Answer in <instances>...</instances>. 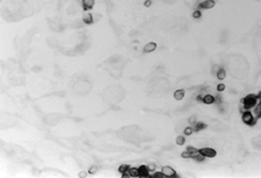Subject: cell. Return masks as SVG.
I'll return each instance as SVG.
<instances>
[{"label": "cell", "instance_id": "29", "mask_svg": "<svg viewBox=\"0 0 261 178\" xmlns=\"http://www.w3.org/2000/svg\"><path fill=\"white\" fill-rule=\"evenodd\" d=\"M257 99H258V102H261V91L257 94Z\"/></svg>", "mask_w": 261, "mask_h": 178}, {"label": "cell", "instance_id": "30", "mask_svg": "<svg viewBox=\"0 0 261 178\" xmlns=\"http://www.w3.org/2000/svg\"><path fill=\"white\" fill-rule=\"evenodd\" d=\"M215 102H217V104L220 102V96H217L216 98H215Z\"/></svg>", "mask_w": 261, "mask_h": 178}, {"label": "cell", "instance_id": "20", "mask_svg": "<svg viewBox=\"0 0 261 178\" xmlns=\"http://www.w3.org/2000/svg\"><path fill=\"white\" fill-rule=\"evenodd\" d=\"M193 18H194V19H200V18H201V12H200V11L196 9L195 12L193 13Z\"/></svg>", "mask_w": 261, "mask_h": 178}, {"label": "cell", "instance_id": "26", "mask_svg": "<svg viewBox=\"0 0 261 178\" xmlns=\"http://www.w3.org/2000/svg\"><path fill=\"white\" fill-rule=\"evenodd\" d=\"M153 177H165V176H164L163 172H156V174H153Z\"/></svg>", "mask_w": 261, "mask_h": 178}, {"label": "cell", "instance_id": "16", "mask_svg": "<svg viewBox=\"0 0 261 178\" xmlns=\"http://www.w3.org/2000/svg\"><path fill=\"white\" fill-rule=\"evenodd\" d=\"M129 169H130V165H128V164H122V165H120V168H118V171H120L121 174H123V172L128 171Z\"/></svg>", "mask_w": 261, "mask_h": 178}, {"label": "cell", "instance_id": "31", "mask_svg": "<svg viewBox=\"0 0 261 178\" xmlns=\"http://www.w3.org/2000/svg\"><path fill=\"white\" fill-rule=\"evenodd\" d=\"M260 118H261V117H260Z\"/></svg>", "mask_w": 261, "mask_h": 178}, {"label": "cell", "instance_id": "14", "mask_svg": "<svg viewBox=\"0 0 261 178\" xmlns=\"http://www.w3.org/2000/svg\"><path fill=\"white\" fill-rule=\"evenodd\" d=\"M225 77H226V71L223 68H220L218 71H217V78H218L219 80H223Z\"/></svg>", "mask_w": 261, "mask_h": 178}, {"label": "cell", "instance_id": "1", "mask_svg": "<svg viewBox=\"0 0 261 178\" xmlns=\"http://www.w3.org/2000/svg\"><path fill=\"white\" fill-rule=\"evenodd\" d=\"M240 102H241L240 111H246V109H251L252 107H255V105L258 104V99H257V96L248 94L247 97L241 99Z\"/></svg>", "mask_w": 261, "mask_h": 178}, {"label": "cell", "instance_id": "17", "mask_svg": "<svg viewBox=\"0 0 261 178\" xmlns=\"http://www.w3.org/2000/svg\"><path fill=\"white\" fill-rule=\"evenodd\" d=\"M176 144L177 145H184L185 144V137L184 136H177L176 137Z\"/></svg>", "mask_w": 261, "mask_h": 178}, {"label": "cell", "instance_id": "15", "mask_svg": "<svg viewBox=\"0 0 261 178\" xmlns=\"http://www.w3.org/2000/svg\"><path fill=\"white\" fill-rule=\"evenodd\" d=\"M128 171H129V174H130V177H139L138 168H130Z\"/></svg>", "mask_w": 261, "mask_h": 178}, {"label": "cell", "instance_id": "2", "mask_svg": "<svg viewBox=\"0 0 261 178\" xmlns=\"http://www.w3.org/2000/svg\"><path fill=\"white\" fill-rule=\"evenodd\" d=\"M241 120H243L244 123H246V125H248V126H254L255 123H257V119H255L254 114H253L249 109H246L243 112Z\"/></svg>", "mask_w": 261, "mask_h": 178}, {"label": "cell", "instance_id": "23", "mask_svg": "<svg viewBox=\"0 0 261 178\" xmlns=\"http://www.w3.org/2000/svg\"><path fill=\"white\" fill-rule=\"evenodd\" d=\"M181 156H182L184 158H190V154H189V151H187V150L182 153V154H181Z\"/></svg>", "mask_w": 261, "mask_h": 178}, {"label": "cell", "instance_id": "19", "mask_svg": "<svg viewBox=\"0 0 261 178\" xmlns=\"http://www.w3.org/2000/svg\"><path fill=\"white\" fill-rule=\"evenodd\" d=\"M193 132H194V129L192 128V127H187V128H185V130H184V133H185V135H192L193 134Z\"/></svg>", "mask_w": 261, "mask_h": 178}, {"label": "cell", "instance_id": "8", "mask_svg": "<svg viewBox=\"0 0 261 178\" xmlns=\"http://www.w3.org/2000/svg\"><path fill=\"white\" fill-rule=\"evenodd\" d=\"M203 104H207V105H211L215 102V97L211 96V94H206L203 97V100H202Z\"/></svg>", "mask_w": 261, "mask_h": 178}, {"label": "cell", "instance_id": "4", "mask_svg": "<svg viewBox=\"0 0 261 178\" xmlns=\"http://www.w3.org/2000/svg\"><path fill=\"white\" fill-rule=\"evenodd\" d=\"M200 153L206 156V157H209V158L215 157V156L217 155L216 150L212 149V148H202V149H200Z\"/></svg>", "mask_w": 261, "mask_h": 178}, {"label": "cell", "instance_id": "25", "mask_svg": "<svg viewBox=\"0 0 261 178\" xmlns=\"http://www.w3.org/2000/svg\"><path fill=\"white\" fill-rule=\"evenodd\" d=\"M147 168H149L150 171H154V170H156V165H154V164H149V165H147Z\"/></svg>", "mask_w": 261, "mask_h": 178}, {"label": "cell", "instance_id": "18", "mask_svg": "<svg viewBox=\"0 0 261 178\" xmlns=\"http://www.w3.org/2000/svg\"><path fill=\"white\" fill-rule=\"evenodd\" d=\"M188 122H189L190 125H195V123L197 122V117H196V115H192V117L189 118V120H188Z\"/></svg>", "mask_w": 261, "mask_h": 178}, {"label": "cell", "instance_id": "10", "mask_svg": "<svg viewBox=\"0 0 261 178\" xmlns=\"http://www.w3.org/2000/svg\"><path fill=\"white\" fill-rule=\"evenodd\" d=\"M253 114H254V117H255L257 120H258V119H260V117H261V102H258V104L255 105Z\"/></svg>", "mask_w": 261, "mask_h": 178}, {"label": "cell", "instance_id": "28", "mask_svg": "<svg viewBox=\"0 0 261 178\" xmlns=\"http://www.w3.org/2000/svg\"><path fill=\"white\" fill-rule=\"evenodd\" d=\"M86 176H87V172L86 171H81L79 174V177H86Z\"/></svg>", "mask_w": 261, "mask_h": 178}, {"label": "cell", "instance_id": "11", "mask_svg": "<svg viewBox=\"0 0 261 178\" xmlns=\"http://www.w3.org/2000/svg\"><path fill=\"white\" fill-rule=\"evenodd\" d=\"M82 20H84V22L86 23V25H91V23H93V17L91 13H86V14H84V17H82Z\"/></svg>", "mask_w": 261, "mask_h": 178}, {"label": "cell", "instance_id": "7", "mask_svg": "<svg viewBox=\"0 0 261 178\" xmlns=\"http://www.w3.org/2000/svg\"><path fill=\"white\" fill-rule=\"evenodd\" d=\"M95 1L94 0H82V8L84 11H90L93 8Z\"/></svg>", "mask_w": 261, "mask_h": 178}, {"label": "cell", "instance_id": "6", "mask_svg": "<svg viewBox=\"0 0 261 178\" xmlns=\"http://www.w3.org/2000/svg\"><path fill=\"white\" fill-rule=\"evenodd\" d=\"M139 170V177H149L150 176V170L147 165H141L138 168Z\"/></svg>", "mask_w": 261, "mask_h": 178}, {"label": "cell", "instance_id": "22", "mask_svg": "<svg viewBox=\"0 0 261 178\" xmlns=\"http://www.w3.org/2000/svg\"><path fill=\"white\" fill-rule=\"evenodd\" d=\"M225 90V85L224 84H218L217 85V91L218 92H222V91H224Z\"/></svg>", "mask_w": 261, "mask_h": 178}, {"label": "cell", "instance_id": "21", "mask_svg": "<svg viewBox=\"0 0 261 178\" xmlns=\"http://www.w3.org/2000/svg\"><path fill=\"white\" fill-rule=\"evenodd\" d=\"M186 150H187V151H189V154H192L194 151H197V149H196V148H194V147H192V145H188Z\"/></svg>", "mask_w": 261, "mask_h": 178}, {"label": "cell", "instance_id": "5", "mask_svg": "<svg viewBox=\"0 0 261 178\" xmlns=\"http://www.w3.org/2000/svg\"><path fill=\"white\" fill-rule=\"evenodd\" d=\"M215 6V0H204L203 2H201L198 5V8L202 9H210Z\"/></svg>", "mask_w": 261, "mask_h": 178}, {"label": "cell", "instance_id": "24", "mask_svg": "<svg viewBox=\"0 0 261 178\" xmlns=\"http://www.w3.org/2000/svg\"><path fill=\"white\" fill-rule=\"evenodd\" d=\"M98 171V168H96L95 165H93V166H91V169H90V174H95V172Z\"/></svg>", "mask_w": 261, "mask_h": 178}, {"label": "cell", "instance_id": "13", "mask_svg": "<svg viewBox=\"0 0 261 178\" xmlns=\"http://www.w3.org/2000/svg\"><path fill=\"white\" fill-rule=\"evenodd\" d=\"M206 128H207V125L206 123H202V122H196L195 125H194V127H193L194 132H200V130L206 129Z\"/></svg>", "mask_w": 261, "mask_h": 178}, {"label": "cell", "instance_id": "27", "mask_svg": "<svg viewBox=\"0 0 261 178\" xmlns=\"http://www.w3.org/2000/svg\"><path fill=\"white\" fill-rule=\"evenodd\" d=\"M151 4H152V1H151V0H146L144 5H145L146 7H150V6H151Z\"/></svg>", "mask_w": 261, "mask_h": 178}, {"label": "cell", "instance_id": "3", "mask_svg": "<svg viewBox=\"0 0 261 178\" xmlns=\"http://www.w3.org/2000/svg\"><path fill=\"white\" fill-rule=\"evenodd\" d=\"M161 172L164 174L165 177H177V174H176L175 170L173 168H171V166H167V165L161 168Z\"/></svg>", "mask_w": 261, "mask_h": 178}, {"label": "cell", "instance_id": "9", "mask_svg": "<svg viewBox=\"0 0 261 178\" xmlns=\"http://www.w3.org/2000/svg\"><path fill=\"white\" fill-rule=\"evenodd\" d=\"M156 49H157V44H156L154 42L147 43V44L144 47V51H145V53H152V51H154Z\"/></svg>", "mask_w": 261, "mask_h": 178}, {"label": "cell", "instance_id": "12", "mask_svg": "<svg viewBox=\"0 0 261 178\" xmlns=\"http://www.w3.org/2000/svg\"><path fill=\"white\" fill-rule=\"evenodd\" d=\"M185 97V90H176L175 92H174V98L176 99V100H182Z\"/></svg>", "mask_w": 261, "mask_h": 178}]
</instances>
